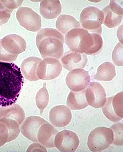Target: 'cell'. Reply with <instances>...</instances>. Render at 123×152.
<instances>
[{
	"instance_id": "603a6c76",
	"label": "cell",
	"mask_w": 123,
	"mask_h": 152,
	"mask_svg": "<svg viewBox=\"0 0 123 152\" xmlns=\"http://www.w3.org/2000/svg\"><path fill=\"white\" fill-rule=\"evenodd\" d=\"M23 1H0V26L8 23L14 10L19 7Z\"/></svg>"
},
{
	"instance_id": "8992f818",
	"label": "cell",
	"mask_w": 123,
	"mask_h": 152,
	"mask_svg": "<svg viewBox=\"0 0 123 152\" xmlns=\"http://www.w3.org/2000/svg\"><path fill=\"white\" fill-rule=\"evenodd\" d=\"M17 18L22 27L30 31H38L42 27L40 16L28 7H20L17 12Z\"/></svg>"
},
{
	"instance_id": "9c48e42d",
	"label": "cell",
	"mask_w": 123,
	"mask_h": 152,
	"mask_svg": "<svg viewBox=\"0 0 123 152\" xmlns=\"http://www.w3.org/2000/svg\"><path fill=\"white\" fill-rule=\"evenodd\" d=\"M54 145L61 152H74L79 145L77 134L68 130L57 133L54 139Z\"/></svg>"
},
{
	"instance_id": "f1b7e54d",
	"label": "cell",
	"mask_w": 123,
	"mask_h": 152,
	"mask_svg": "<svg viewBox=\"0 0 123 152\" xmlns=\"http://www.w3.org/2000/svg\"><path fill=\"white\" fill-rule=\"evenodd\" d=\"M10 142L9 130L4 123L0 121V147Z\"/></svg>"
},
{
	"instance_id": "3957f363",
	"label": "cell",
	"mask_w": 123,
	"mask_h": 152,
	"mask_svg": "<svg viewBox=\"0 0 123 152\" xmlns=\"http://www.w3.org/2000/svg\"><path fill=\"white\" fill-rule=\"evenodd\" d=\"M36 44L42 58L60 59L64 53V37L56 29H42L36 37Z\"/></svg>"
},
{
	"instance_id": "4316f807",
	"label": "cell",
	"mask_w": 123,
	"mask_h": 152,
	"mask_svg": "<svg viewBox=\"0 0 123 152\" xmlns=\"http://www.w3.org/2000/svg\"><path fill=\"white\" fill-rule=\"evenodd\" d=\"M123 124L117 123L110 127L113 132V142L114 145L117 146H123Z\"/></svg>"
},
{
	"instance_id": "ba28073f",
	"label": "cell",
	"mask_w": 123,
	"mask_h": 152,
	"mask_svg": "<svg viewBox=\"0 0 123 152\" xmlns=\"http://www.w3.org/2000/svg\"><path fill=\"white\" fill-rule=\"evenodd\" d=\"M62 70L60 61L57 58H46L40 63L37 69L39 79L49 80L57 77Z\"/></svg>"
},
{
	"instance_id": "ac0fdd59",
	"label": "cell",
	"mask_w": 123,
	"mask_h": 152,
	"mask_svg": "<svg viewBox=\"0 0 123 152\" xmlns=\"http://www.w3.org/2000/svg\"><path fill=\"white\" fill-rule=\"evenodd\" d=\"M42 60L37 57L28 58L23 61L21 66V73L28 80L35 81L39 80L37 75V69Z\"/></svg>"
},
{
	"instance_id": "f546056e",
	"label": "cell",
	"mask_w": 123,
	"mask_h": 152,
	"mask_svg": "<svg viewBox=\"0 0 123 152\" xmlns=\"http://www.w3.org/2000/svg\"><path fill=\"white\" fill-rule=\"evenodd\" d=\"M17 56H14L8 54L2 48L0 40V61H7L8 63H12L15 61L17 58Z\"/></svg>"
},
{
	"instance_id": "ffe728a7",
	"label": "cell",
	"mask_w": 123,
	"mask_h": 152,
	"mask_svg": "<svg viewBox=\"0 0 123 152\" xmlns=\"http://www.w3.org/2000/svg\"><path fill=\"white\" fill-rule=\"evenodd\" d=\"M3 118L15 120L21 125L25 119V114L21 106L14 104L0 108V118Z\"/></svg>"
},
{
	"instance_id": "4dcf8cb0",
	"label": "cell",
	"mask_w": 123,
	"mask_h": 152,
	"mask_svg": "<svg viewBox=\"0 0 123 152\" xmlns=\"http://www.w3.org/2000/svg\"><path fill=\"white\" fill-rule=\"evenodd\" d=\"M27 151H45L46 152V148L44 147L43 146L40 144L39 143H34L31 145H30L28 149H27Z\"/></svg>"
},
{
	"instance_id": "484cf974",
	"label": "cell",
	"mask_w": 123,
	"mask_h": 152,
	"mask_svg": "<svg viewBox=\"0 0 123 152\" xmlns=\"http://www.w3.org/2000/svg\"><path fill=\"white\" fill-rule=\"evenodd\" d=\"M0 121L6 125L9 130L10 134V142L17 138L20 133V125L17 121L8 118H0Z\"/></svg>"
},
{
	"instance_id": "30bf717a",
	"label": "cell",
	"mask_w": 123,
	"mask_h": 152,
	"mask_svg": "<svg viewBox=\"0 0 123 152\" xmlns=\"http://www.w3.org/2000/svg\"><path fill=\"white\" fill-rule=\"evenodd\" d=\"M66 84L73 92L83 91L89 86L90 76L88 72L83 69H73L66 77Z\"/></svg>"
},
{
	"instance_id": "83f0119b",
	"label": "cell",
	"mask_w": 123,
	"mask_h": 152,
	"mask_svg": "<svg viewBox=\"0 0 123 152\" xmlns=\"http://www.w3.org/2000/svg\"><path fill=\"white\" fill-rule=\"evenodd\" d=\"M112 60L114 64L118 66H123V45L118 43L112 53Z\"/></svg>"
},
{
	"instance_id": "d4e9b609",
	"label": "cell",
	"mask_w": 123,
	"mask_h": 152,
	"mask_svg": "<svg viewBox=\"0 0 123 152\" xmlns=\"http://www.w3.org/2000/svg\"><path fill=\"white\" fill-rule=\"evenodd\" d=\"M36 102V104L40 110V113L42 114L49 102V94L46 89L45 83L43 84V87L37 93Z\"/></svg>"
},
{
	"instance_id": "d6986e66",
	"label": "cell",
	"mask_w": 123,
	"mask_h": 152,
	"mask_svg": "<svg viewBox=\"0 0 123 152\" xmlns=\"http://www.w3.org/2000/svg\"><path fill=\"white\" fill-rule=\"evenodd\" d=\"M62 11L59 1H42L40 3V12L44 18L52 20L56 18Z\"/></svg>"
},
{
	"instance_id": "cb8c5ba5",
	"label": "cell",
	"mask_w": 123,
	"mask_h": 152,
	"mask_svg": "<svg viewBox=\"0 0 123 152\" xmlns=\"http://www.w3.org/2000/svg\"><path fill=\"white\" fill-rule=\"evenodd\" d=\"M116 76L115 67L112 63L107 61L98 67L95 79L97 80L109 81Z\"/></svg>"
},
{
	"instance_id": "7402d4cb",
	"label": "cell",
	"mask_w": 123,
	"mask_h": 152,
	"mask_svg": "<svg viewBox=\"0 0 123 152\" xmlns=\"http://www.w3.org/2000/svg\"><path fill=\"white\" fill-rule=\"evenodd\" d=\"M57 29L63 34H66L70 30L80 28V23L71 15H62L58 17L56 23Z\"/></svg>"
},
{
	"instance_id": "44dd1931",
	"label": "cell",
	"mask_w": 123,
	"mask_h": 152,
	"mask_svg": "<svg viewBox=\"0 0 123 152\" xmlns=\"http://www.w3.org/2000/svg\"><path fill=\"white\" fill-rule=\"evenodd\" d=\"M67 106L73 110H82L89 104L86 100L85 90L80 92H70L67 101Z\"/></svg>"
},
{
	"instance_id": "8fae6325",
	"label": "cell",
	"mask_w": 123,
	"mask_h": 152,
	"mask_svg": "<svg viewBox=\"0 0 123 152\" xmlns=\"http://www.w3.org/2000/svg\"><path fill=\"white\" fill-rule=\"evenodd\" d=\"M85 96L88 104L96 109L102 107L106 101L105 90L99 82L89 84L85 90Z\"/></svg>"
},
{
	"instance_id": "6da1fadb",
	"label": "cell",
	"mask_w": 123,
	"mask_h": 152,
	"mask_svg": "<svg viewBox=\"0 0 123 152\" xmlns=\"http://www.w3.org/2000/svg\"><path fill=\"white\" fill-rule=\"evenodd\" d=\"M23 83V76L18 66L13 63L0 61V106L14 104Z\"/></svg>"
},
{
	"instance_id": "2e32d148",
	"label": "cell",
	"mask_w": 123,
	"mask_h": 152,
	"mask_svg": "<svg viewBox=\"0 0 123 152\" xmlns=\"http://www.w3.org/2000/svg\"><path fill=\"white\" fill-rule=\"evenodd\" d=\"M63 67L71 71L77 69H83L87 64L88 58L85 54L68 52L65 53L61 58Z\"/></svg>"
},
{
	"instance_id": "277c9868",
	"label": "cell",
	"mask_w": 123,
	"mask_h": 152,
	"mask_svg": "<svg viewBox=\"0 0 123 152\" xmlns=\"http://www.w3.org/2000/svg\"><path fill=\"white\" fill-rule=\"evenodd\" d=\"M114 139L113 132L109 128L97 127L90 133L88 139V147L92 152H101L109 147Z\"/></svg>"
},
{
	"instance_id": "4fadbf2b",
	"label": "cell",
	"mask_w": 123,
	"mask_h": 152,
	"mask_svg": "<svg viewBox=\"0 0 123 152\" xmlns=\"http://www.w3.org/2000/svg\"><path fill=\"white\" fill-rule=\"evenodd\" d=\"M2 48L8 54L17 56L25 51L27 44L25 39L18 35H8L0 39Z\"/></svg>"
},
{
	"instance_id": "e0dca14e",
	"label": "cell",
	"mask_w": 123,
	"mask_h": 152,
	"mask_svg": "<svg viewBox=\"0 0 123 152\" xmlns=\"http://www.w3.org/2000/svg\"><path fill=\"white\" fill-rule=\"evenodd\" d=\"M58 132V130L48 122L42 124L37 132L38 142L45 147H55L54 142Z\"/></svg>"
},
{
	"instance_id": "5bb4252c",
	"label": "cell",
	"mask_w": 123,
	"mask_h": 152,
	"mask_svg": "<svg viewBox=\"0 0 123 152\" xmlns=\"http://www.w3.org/2000/svg\"><path fill=\"white\" fill-rule=\"evenodd\" d=\"M46 122L47 121L39 116L28 117L22 124L20 127L21 133L29 140L34 142H38L37 134L39 128L42 124Z\"/></svg>"
},
{
	"instance_id": "52a82bcc",
	"label": "cell",
	"mask_w": 123,
	"mask_h": 152,
	"mask_svg": "<svg viewBox=\"0 0 123 152\" xmlns=\"http://www.w3.org/2000/svg\"><path fill=\"white\" fill-rule=\"evenodd\" d=\"M104 115L110 121L117 122L123 118V92L106 99L102 107Z\"/></svg>"
},
{
	"instance_id": "5b68a950",
	"label": "cell",
	"mask_w": 123,
	"mask_h": 152,
	"mask_svg": "<svg viewBox=\"0 0 123 152\" xmlns=\"http://www.w3.org/2000/svg\"><path fill=\"white\" fill-rule=\"evenodd\" d=\"M104 20V15L102 11L94 7L85 8L80 14V21L82 26L85 30L92 33L101 34V25Z\"/></svg>"
},
{
	"instance_id": "9a60e30c",
	"label": "cell",
	"mask_w": 123,
	"mask_h": 152,
	"mask_svg": "<svg viewBox=\"0 0 123 152\" xmlns=\"http://www.w3.org/2000/svg\"><path fill=\"white\" fill-rule=\"evenodd\" d=\"M71 111L67 106H55L50 111V121L52 125L57 127L66 126L71 121Z\"/></svg>"
},
{
	"instance_id": "7a4b0ae2",
	"label": "cell",
	"mask_w": 123,
	"mask_h": 152,
	"mask_svg": "<svg viewBox=\"0 0 123 152\" xmlns=\"http://www.w3.org/2000/svg\"><path fill=\"white\" fill-rule=\"evenodd\" d=\"M65 43L73 52L88 55L98 53L103 45L101 35L89 33L87 30L80 28L70 30L65 35Z\"/></svg>"
},
{
	"instance_id": "7c38bea8",
	"label": "cell",
	"mask_w": 123,
	"mask_h": 152,
	"mask_svg": "<svg viewBox=\"0 0 123 152\" xmlns=\"http://www.w3.org/2000/svg\"><path fill=\"white\" fill-rule=\"evenodd\" d=\"M104 24L108 28H113L121 23L123 18V7L117 1H111L103 10Z\"/></svg>"
}]
</instances>
